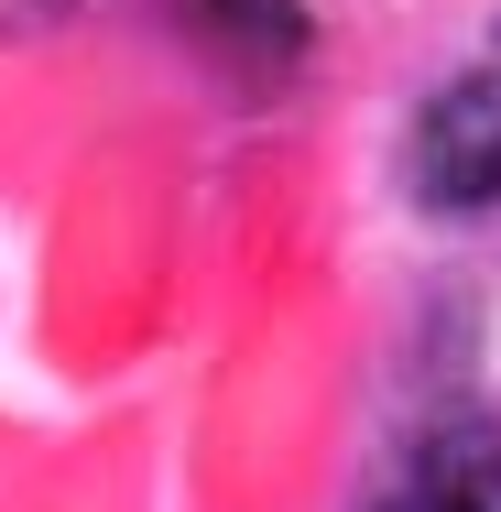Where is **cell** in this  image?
Masks as SVG:
<instances>
[{
    "label": "cell",
    "instance_id": "obj_1",
    "mask_svg": "<svg viewBox=\"0 0 501 512\" xmlns=\"http://www.w3.org/2000/svg\"><path fill=\"white\" fill-rule=\"evenodd\" d=\"M414 197L425 207H501V66L447 77L414 120Z\"/></svg>",
    "mask_w": 501,
    "mask_h": 512
},
{
    "label": "cell",
    "instance_id": "obj_2",
    "mask_svg": "<svg viewBox=\"0 0 501 512\" xmlns=\"http://www.w3.org/2000/svg\"><path fill=\"white\" fill-rule=\"evenodd\" d=\"M414 512H501V425H436L414 458Z\"/></svg>",
    "mask_w": 501,
    "mask_h": 512
},
{
    "label": "cell",
    "instance_id": "obj_3",
    "mask_svg": "<svg viewBox=\"0 0 501 512\" xmlns=\"http://www.w3.org/2000/svg\"><path fill=\"white\" fill-rule=\"evenodd\" d=\"M197 22L240 55V66H295L305 55V11L295 0H197Z\"/></svg>",
    "mask_w": 501,
    "mask_h": 512
}]
</instances>
